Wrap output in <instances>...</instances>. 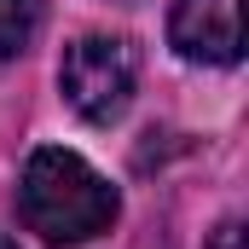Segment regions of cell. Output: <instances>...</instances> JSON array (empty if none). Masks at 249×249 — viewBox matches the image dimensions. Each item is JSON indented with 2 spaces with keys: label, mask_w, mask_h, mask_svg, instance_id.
<instances>
[{
  "label": "cell",
  "mask_w": 249,
  "mask_h": 249,
  "mask_svg": "<svg viewBox=\"0 0 249 249\" xmlns=\"http://www.w3.org/2000/svg\"><path fill=\"white\" fill-rule=\"evenodd\" d=\"M122 6H133V0H122Z\"/></svg>",
  "instance_id": "52a82bcc"
},
{
  "label": "cell",
  "mask_w": 249,
  "mask_h": 249,
  "mask_svg": "<svg viewBox=\"0 0 249 249\" xmlns=\"http://www.w3.org/2000/svg\"><path fill=\"white\" fill-rule=\"evenodd\" d=\"M35 35H41V0H0V64L29 53Z\"/></svg>",
  "instance_id": "277c9868"
},
{
  "label": "cell",
  "mask_w": 249,
  "mask_h": 249,
  "mask_svg": "<svg viewBox=\"0 0 249 249\" xmlns=\"http://www.w3.org/2000/svg\"><path fill=\"white\" fill-rule=\"evenodd\" d=\"M0 249H18V244H12V238H0Z\"/></svg>",
  "instance_id": "8992f818"
},
{
  "label": "cell",
  "mask_w": 249,
  "mask_h": 249,
  "mask_svg": "<svg viewBox=\"0 0 249 249\" xmlns=\"http://www.w3.org/2000/svg\"><path fill=\"white\" fill-rule=\"evenodd\" d=\"M168 41L191 64H238L244 58V0H174Z\"/></svg>",
  "instance_id": "3957f363"
},
{
  "label": "cell",
  "mask_w": 249,
  "mask_h": 249,
  "mask_svg": "<svg viewBox=\"0 0 249 249\" xmlns=\"http://www.w3.org/2000/svg\"><path fill=\"white\" fill-rule=\"evenodd\" d=\"M209 249H244V226H238V220H220L214 238H209Z\"/></svg>",
  "instance_id": "5b68a950"
},
{
  "label": "cell",
  "mask_w": 249,
  "mask_h": 249,
  "mask_svg": "<svg viewBox=\"0 0 249 249\" xmlns=\"http://www.w3.org/2000/svg\"><path fill=\"white\" fill-rule=\"evenodd\" d=\"M133 81H139V53L122 35H81L64 47L58 93L81 122L93 127L122 122V110L133 105Z\"/></svg>",
  "instance_id": "7a4b0ae2"
},
{
  "label": "cell",
  "mask_w": 249,
  "mask_h": 249,
  "mask_svg": "<svg viewBox=\"0 0 249 249\" xmlns=\"http://www.w3.org/2000/svg\"><path fill=\"white\" fill-rule=\"evenodd\" d=\"M18 209H23V226L41 232L47 244H87L116 226L122 197L87 157H75L64 145H41L23 162Z\"/></svg>",
  "instance_id": "6da1fadb"
}]
</instances>
